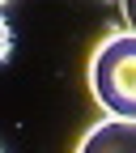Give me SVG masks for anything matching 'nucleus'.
<instances>
[{
  "mask_svg": "<svg viewBox=\"0 0 136 153\" xmlns=\"http://www.w3.org/2000/svg\"><path fill=\"white\" fill-rule=\"evenodd\" d=\"M119 13H123V22H128V30L136 34V0H119Z\"/></svg>",
  "mask_w": 136,
  "mask_h": 153,
  "instance_id": "7ed1b4c3",
  "label": "nucleus"
},
{
  "mask_svg": "<svg viewBox=\"0 0 136 153\" xmlns=\"http://www.w3.org/2000/svg\"><path fill=\"white\" fill-rule=\"evenodd\" d=\"M4 4H9V0H4Z\"/></svg>",
  "mask_w": 136,
  "mask_h": 153,
  "instance_id": "39448f33",
  "label": "nucleus"
},
{
  "mask_svg": "<svg viewBox=\"0 0 136 153\" xmlns=\"http://www.w3.org/2000/svg\"><path fill=\"white\" fill-rule=\"evenodd\" d=\"M0 30H4V64H9V60H13V26L4 22V26H0Z\"/></svg>",
  "mask_w": 136,
  "mask_h": 153,
  "instance_id": "20e7f679",
  "label": "nucleus"
},
{
  "mask_svg": "<svg viewBox=\"0 0 136 153\" xmlns=\"http://www.w3.org/2000/svg\"><path fill=\"white\" fill-rule=\"evenodd\" d=\"M77 153H136V119H106L94 123L81 140Z\"/></svg>",
  "mask_w": 136,
  "mask_h": 153,
  "instance_id": "f03ea898",
  "label": "nucleus"
},
{
  "mask_svg": "<svg viewBox=\"0 0 136 153\" xmlns=\"http://www.w3.org/2000/svg\"><path fill=\"white\" fill-rule=\"evenodd\" d=\"M89 94L111 119H136V34L115 30L89 55Z\"/></svg>",
  "mask_w": 136,
  "mask_h": 153,
  "instance_id": "f257e3e1",
  "label": "nucleus"
}]
</instances>
